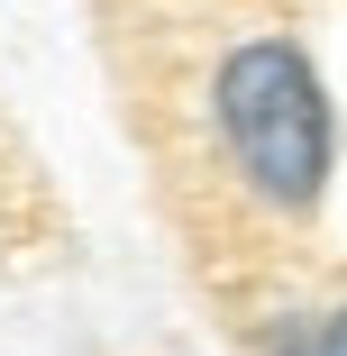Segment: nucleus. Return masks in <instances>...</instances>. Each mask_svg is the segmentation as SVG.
<instances>
[{
  "instance_id": "nucleus-1",
  "label": "nucleus",
  "mask_w": 347,
  "mask_h": 356,
  "mask_svg": "<svg viewBox=\"0 0 347 356\" xmlns=\"http://www.w3.org/2000/svg\"><path fill=\"white\" fill-rule=\"evenodd\" d=\"M220 128H229L238 174L265 201H284V210H311L320 201V183H329V101L311 83L302 46L247 37L220 64Z\"/></svg>"
},
{
  "instance_id": "nucleus-2",
  "label": "nucleus",
  "mask_w": 347,
  "mask_h": 356,
  "mask_svg": "<svg viewBox=\"0 0 347 356\" xmlns=\"http://www.w3.org/2000/svg\"><path fill=\"white\" fill-rule=\"evenodd\" d=\"M320 356H347V311H338V320L320 329Z\"/></svg>"
}]
</instances>
